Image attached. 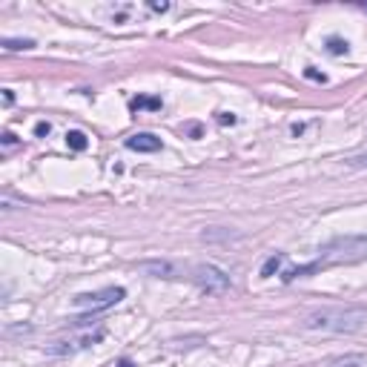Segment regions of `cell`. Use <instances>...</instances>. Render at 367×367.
Returning <instances> with one entry per match:
<instances>
[{"label":"cell","instance_id":"obj_13","mask_svg":"<svg viewBox=\"0 0 367 367\" xmlns=\"http://www.w3.org/2000/svg\"><path fill=\"white\" fill-rule=\"evenodd\" d=\"M327 52H330V55H344V52H347V40L330 38V40H327Z\"/></svg>","mask_w":367,"mask_h":367},{"label":"cell","instance_id":"obj_23","mask_svg":"<svg viewBox=\"0 0 367 367\" xmlns=\"http://www.w3.org/2000/svg\"><path fill=\"white\" fill-rule=\"evenodd\" d=\"M364 12H367V4H364Z\"/></svg>","mask_w":367,"mask_h":367},{"label":"cell","instance_id":"obj_17","mask_svg":"<svg viewBox=\"0 0 367 367\" xmlns=\"http://www.w3.org/2000/svg\"><path fill=\"white\" fill-rule=\"evenodd\" d=\"M21 141L12 135V132H4V146H6V150H12V146H18Z\"/></svg>","mask_w":367,"mask_h":367},{"label":"cell","instance_id":"obj_6","mask_svg":"<svg viewBox=\"0 0 367 367\" xmlns=\"http://www.w3.org/2000/svg\"><path fill=\"white\" fill-rule=\"evenodd\" d=\"M138 270H141V273H146V275H153V278H181L178 264H172V261H167V258L141 261V264H138Z\"/></svg>","mask_w":367,"mask_h":367},{"label":"cell","instance_id":"obj_12","mask_svg":"<svg viewBox=\"0 0 367 367\" xmlns=\"http://www.w3.org/2000/svg\"><path fill=\"white\" fill-rule=\"evenodd\" d=\"M35 40H18V38H4V49L9 52H23V49H32Z\"/></svg>","mask_w":367,"mask_h":367},{"label":"cell","instance_id":"obj_4","mask_svg":"<svg viewBox=\"0 0 367 367\" xmlns=\"http://www.w3.org/2000/svg\"><path fill=\"white\" fill-rule=\"evenodd\" d=\"M124 296H126L124 287H104V290H95V292H81V296L72 299V305L84 313H104V310L115 307Z\"/></svg>","mask_w":367,"mask_h":367},{"label":"cell","instance_id":"obj_5","mask_svg":"<svg viewBox=\"0 0 367 367\" xmlns=\"http://www.w3.org/2000/svg\"><path fill=\"white\" fill-rule=\"evenodd\" d=\"M104 336H106L104 327H98V330H84V333H78V336H66V339L52 341V344H49V353H52V356H72V353H81V350L95 347Z\"/></svg>","mask_w":367,"mask_h":367},{"label":"cell","instance_id":"obj_2","mask_svg":"<svg viewBox=\"0 0 367 367\" xmlns=\"http://www.w3.org/2000/svg\"><path fill=\"white\" fill-rule=\"evenodd\" d=\"M367 258V236H336L319 250V264H353Z\"/></svg>","mask_w":367,"mask_h":367},{"label":"cell","instance_id":"obj_22","mask_svg":"<svg viewBox=\"0 0 367 367\" xmlns=\"http://www.w3.org/2000/svg\"><path fill=\"white\" fill-rule=\"evenodd\" d=\"M118 367H132V361H129V358H124V361L118 364Z\"/></svg>","mask_w":367,"mask_h":367},{"label":"cell","instance_id":"obj_15","mask_svg":"<svg viewBox=\"0 0 367 367\" xmlns=\"http://www.w3.org/2000/svg\"><path fill=\"white\" fill-rule=\"evenodd\" d=\"M0 207H4V209H15V207H23V201H15L9 192H4V195H0Z\"/></svg>","mask_w":367,"mask_h":367},{"label":"cell","instance_id":"obj_1","mask_svg":"<svg viewBox=\"0 0 367 367\" xmlns=\"http://www.w3.org/2000/svg\"><path fill=\"white\" fill-rule=\"evenodd\" d=\"M305 330L313 333H356L367 324V307L364 305H324L313 307L302 319Z\"/></svg>","mask_w":367,"mask_h":367},{"label":"cell","instance_id":"obj_3","mask_svg":"<svg viewBox=\"0 0 367 367\" xmlns=\"http://www.w3.org/2000/svg\"><path fill=\"white\" fill-rule=\"evenodd\" d=\"M190 278L195 281L198 290H204L207 296H224V292H230L233 287V278L230 273H224L221 267H215V264H198L190 270Z\"/></svg>","mask_w":367,"mask_h":367},{"label":"cell","instance_id":"obj_11","mask_svg":"<svg viewBox=\"0 0 367 367\" xmlns=\"http://www.w3.org/2000/svg\"><path fill=\"white\" fill-rule=\"evenodd\" d=\"M129 109H135V112L138 109H153L155 112V109H161V98H132Z\"/></svg>","mask_w":367,"mask_h":367},{"label":"cell","instance_id":"obj_14","mask_svg":"<svg viewBox=\"0 0 367 367\" xmlns=\"http://www.w3.org/2000/svg\"><path fill=\"white\" fill-rule=\"evenodd\" d=\"M347 167H356V170H364V167H367V153H358V155H350V158H347Z\"/></svg>","mask_w":367,"mask_h":367},{"label":"cell","instance_id":"obj_21","mask_svg":"<svg viewBox=\"0 0 367 367\" xmlns=\"http://www.w3.org/2000/svg\"><path fill=\"white\" fill-rule=\"evenodd\" d=\"M218 121H221V124H236V118H233V115H227V112H224L221 118H218Z\"/></svg>","mask_w":367,"mask_h":367},{"label":"cell","instance_id":"obj_7","mask_svg":"<svg viewBox=\"0 0 367 367\" xmlns=\"http://www.w3.org/2000/svg\"><path fill=\"white\" fill-rule=\"evenodd\" d=\"M124 143H126V150H132V153H158L161 150V138H155L153 132L129 135Z\"/></svg>","mask_w":367,"mask_h":367},{"label":"cell","instance_id":"obj_16","mask_svg":"<svg viewBox=\"0 0 367 367\" xmlns=\"http://www.w3.org/2000/svg\"><path fill=\"white\" fill-rule=\"evenodd\" d=\"M49 132H52V124H46V121H40V124L35 126V135H38V138H46Z\"/></svg>","mask_w":367,"mask_h":367},{"label":"cell","instance_id":"obj_8","mask_svg":"<svg viewBox=\"0 0 367 367\" xmlns=\"http://www.w3.org/2000/svg\"><path fill=\"white\" fill-rule=\"evenodd\" d=\"M327 367H367V356L361 353H344L327 361Z\"/></svg>","mask_w":367,"mask_h":367},{"label":"cell","instance_id":"obj_19","mask_svg":"<svg viewBox=\"0 0 367 367\" xmlns=\"http://www.w3.org/2000/svg\"><path fill=\"white\" fill-rule=\"evenodd\" d=\"M150 9H153V12H161V15H164V12H170V4H150Z\"/></svg>","mask_w":367,"mask_h":367},{"label":"cell","instance_id":"obj_20","mask_svg":"<svg viewBox=\"0 0 367 367\" xmlns=\"http://www.w3.org/2000/svg\"><path fill=\"white\" fill-rule=\"evenodd\" d=\"M4 104H6V106H12V104H15V95H12V89H4Z\"/></svg>","mask_w":367,"mask_h":367},{"label":"cell","instance_id":"obj_18","mask_svg":"<svg viewBox=\"0 0 367 367\" xmlns=\"http://www.w3.org/2000/svg\"><path fill=\"white\" fill-rule=\"evenodd\" d=\"M12 333H32V327L29 324H23V327H6V336H12Z\"/></svg>","mask_w":367,"mask_h":367},{"label":"cell","instance_id":"obj_9","mask_svg":"<svg viewBox=\"0 0 367 367\" xmlns=\"http://www.w3.org/2000/svg\"><path fill=\"white\" fill-rule=\"evenodd\" d=\"M66 146H69V150H75V153H84L89 146V138L81 129H69L66 132Z\"/></svg>","mask_w":367,"mask_h":367},{"label":"cell","instance_id":"obj_10","mask_svg":"<svg viewBox=\"0 0 367 367\" xmlns=\"http://www.w3.org/2000/svg\"><path fill=\"white\" fill-rule=\"evenodd\" d=\"M281 264H284V253H273V256L264 261V267H261V278H273V275L281 270Z\"/></svg>","mask_w":367,"mask_h":367}]
</instances>
